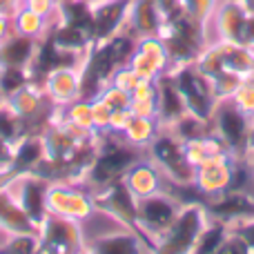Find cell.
Segmentation results:
<instances>
[{
  "mask_svg": "<svg viewBox=\"0 0 254 254\" xmlns=\"http://www.w3.org/2000/svg\"><path fill=\"white\" fill-rule=\"evenodd\" d=\"M136 47V38L127 31H119L116 36L101 43H94L80 65V98H96L121 65H127L131 52Z\"/></svg>",
  "mask_w": 254,
  "mask_h": 254,
  "instance_id": "obj_1",
  "label": "cell"
},
{
  "mask_svg": "<svg viewBox=\"0 0 254 254\" xmlns=\"http://www.w3.org/2000/svg\"><path fill=\"white\" fill-rule=\"evenodd\" d=\"M140 158V147H134L116 131H103L98 138V147L94 154L92 165L87 167L83 183L89 190H98L105 185L121 181L129 165Z\"/></svg>",
  "mask_w": 254,
  "mask_h": 254,
  "instance_id": "obj_2",
  "label": "cell"
},
{
  "mask_svg": "<svg viewBox=\"0 0 254 254\" xmlns=\"http://www.w3.org/2000/svg\"><path fill=\"white\" fill-rule=\"evenodd\" d=\"M158 36H161L163 45L167 49L172 67L194 63L198 58V54L210 45V40H207V25L188 16L183 9H176L174 13L163 18Z\"/></svg>",
  "mask_w": 254,
  "mask_h": 254,
  "instance_id": "obj_3",
  "label": "cell"
},
{
  "mask_svg": "<svg viewBox=\"0 0 254 254\" xmlns=\"http://www.w3.org/2000/svg\"><path fill=\"white\" fill-rule=\"evenodd\" d=\"M207 214L203 201L183 203L179 216L172 221V225L154 239V252L158 254H192L201 230L205 228Z\"/></svg>",
  "mask_w": 254,
  "mask_h": 254,
  "instance_id": "obj_4",
  "label": "cell"
},
{
  "mask_svg": "<svg viewBox=\"0 0 254 254\" xmlns=\"http://www.w3.org/2000/svg\"><path fill=\"white\" fill-rule=\"evenodd\" d=\"M89 192H92V201H94L96 212L110 216L119 225H123L125 230H131L134 234H138L154 252V243L138 228V198L131 194V190L127 188V183L123 179L114 181V183L105 185V188L89 190Z\"/></svg>",
  "mask_w": 254,
  "mask_h": 254,
  "instance_id": "obj_5",
  "label": "cell"
},
{
  "mask_svg": "<svg viewBox=\"0 0 254 254\" xmlns=\"http://www.w3.org/2000/svg\"><path fill=\"white\" fill-rule=\"evenodd\" d=\"M149 156L158 165V170L167 176L170 181H174L176 185H194V174L196 167L192 165V161L185 154V145L172 134L170 129L163 127L156 134V138L147 145Z\"/></svg>",
  "mask_w": 254,
  "mask_h": 254,
  "instance_id": "obj_6",
  "label": "cell"
},
{
  "mask_svg": "<svg viewBox=\"0 0 254 254\" xmlns=\"http://www.w3.org/2000/svg\"><path fill=\"white\" fill-rule=\"evenodd\" d=\"M167 74L172 76L174 85L179 87L181 96L185 101L190 114L201 116V119H210L212 110L216 105V96L212 89V80L205 74L198 71L194 63H185V65H174Z\"/></svg>",
  "mask_w": 254,
  "mask_h": 254,
  "instance_id": "obj_7",
  "label": "cell"
},
{
  "mask_svg": "<svg viewBox=\"0 0 254 254\" xmlns=\"http://www.w3.org/2000/svg\"><path fill=\"white\" fill-rule=\"evenodd\" d=\"M85 246L87 239L80 221L47 214L38 228V254H78L85 252Z\"/></svg>",
  "mask_w": 254,
  "mask_h": 254,
  "instance_id": "obj_8",
  "label": "cell"
},
{
  "mask_svg": "<svg viewBox=\"0 0 254 254\" xmlns=\"http://www.w3.org/2000/svg\"><path fill=\"white\" fill-rule=\"evenodd\" d=\"M212 129L219 140L234 156H248V131H250V116L243 114L232 98L216 101L212 110Z\"/></svg>",
  "mask_w": 254,
  "mask_h": 254,
  "instance_id": "obj_9",
  "label": "cell"
},
{
  "mask_svg": "<svg viewBox=\"0 0 254 254\" xmlns=\"http://www.w3.org/2000/svg\"><path fill=\"white\" fill-rule=\"evenodd\" d=\"M47 212L85 223L96 212V207L92 201V192L85 183L52 181L47 185Z\"/></svg>",
  "mask_w": 254,
  "mask_h": 254,
  "instance_id": "obj_10",
  "label": "cell"
},
{
  "mask_svg": "<svg viewBox=\"0 0 254 254\" xmlns=\"http://www.w3.org/2000/svg\"><path fill=\"white\" fill-rule=\"evenodd\" d=\"M183 201L172 194H167L165 190L152 194V196L138 198V228L149 241L154 243V239L161 232H165L172 225V221L179 216Z\"/></svg>",
  "mask_w": 254,
  "mask_h": 254,
  "instance_id": "obj_11",
  "label": "cell"
},
{
  "mask_svg": "<svg viewBox=\"0 0 254 254\" xmlns=\"http://www.w3.org/2000/svg\"><path fill=\"white\" fill-rule=\"evenodd\" d=\"M47 185H49V181L40 179L38 174H31V172L18 174L11 181V185H9L11 196L16 198V203L27 212V216L38 228L45 221V216L49 214L47 212Z\"/></svg>",
  "mask_w": 254,
  "mask_h": 254,
  "instance_id": "obj_12",
  "label": "cell"
},
{
  "mask_svg": "<svg viewBox=\"0 0 254 254\" xmlns=\"http://www.w3.org/2000/svg\"><path fill=\"white\" fill-rule=\"evenodd\" d=\"M234 161L237 156L232 154H223L219 158H212V161L203 163L196 167V174H194V188L201 192V196L205 201L219 196V194L232 190L234 183Z\"/></svg>",
  "mask_w": 254,
  "mask_h": 254,
  "instance_id": "obj_13",
  "label": "cell"
},
{
  "mask_svg": "<svg viewBox=\"0 0 254 254\" xmlns=\"http://www.w3.org/2000/svg\"><path fill=\"white\" fill-rule=\"evenodd\" d=\"M205 210L212 219L234 225L254 216V196L248 190H228V192L205 201Z\"/></svg>",
  "mask_w": 254,
  "mask_h": 254,
  "instance_id": "obj_14",
  "label": "cell"
},
{
  "mask_svg": "<svg viewBox=\"0 0 254 254\" xmlns=\"http://www.w3.org/2000/svg\"><path fill=\"white\" fill-rule=\"evenodd\" d=\"M131 0H92L94 43L107 40L125 29Z\"/></svg>",
  "mask_w": 254,
  "mask_h": 254,
  "instance_id": "obj_15",
  "label": "cell"
},
{
  "mask_svg": "<svg viewBox=\"0 0 254 254\" xmlns=\"http://www.w3.org/2000/svg\"><path fill=\"white\" fill-rule=\"evenodd\" d=\"M248 9L239 0H219L216 11L212 16V25L216 27L219 40H232L243 45V34L248 25Z\"/></svg>",
  "mask_w": 254,
  "mask_h": 254,
  "instance_id": "obj_16",
  "label": "cell"
},
{
  "mask_svg": "<svg viewBox=\"0 0 254 254\" xmlns=\"http://www.w3.org/2000/svg\"><path fill=\"white\" fill-rule=\"evenodd\" d=\"M163 11L156 0H131L127 11L125 31L131 34L136 40L145 36H158L163 25Z\"/></svg>",
  "mask_w": 254,
  "mask_h": 254,
  "instance_id": "obj_17",
  "label": "cell"
},
{
  "mask_svg": "<svg viewBox=\"0 0 254 254\" xmlns=\"http://www.w3.org/2000/svg\"><path fill=\"white\" fill-rule=\"evenodd\" d=\"M43 92L58 107L80 98V67H58L43 80Z\"/></svg>",
  "mask_w": 254,
  "mask_h": 254,
  "instance_id": "obj_18",
  "label": "cell"
},
{
  "mask_svg": "<svg viewBox=\"0 0 254 254\" xmlns=\"http://www.w3.org/2000/svg\"><path fill=\"white\" fill-rule=\"evenodd\" d=\"M85 252L94 254H140V252H152V248L131 230H121V232L103 234L92 241H87Z\"/></svg>",
  "mask_w": 254,
  "mask_h": 254,
  "instance_id": "obj_19",
  "label": "cell"
},
{
  "mask_svg": "<svg viewBox=\"0 0 254 254\" xmlns=\"http://www.w3.org/2000/svg\"><path fill=\"white\" fill-rule=\"evenodd\" d=\"M123 181L136 198L152 196L163 190V172L154 161H145V158H138L134 165H129Z\"/></svg>",
  "mask_w": 254,
  "mask_h": 254,
  "instance_id": "obj_20",
  "label": "cell"
},
{
  "mask_svg": "<svg viewBox=\"0 0 254 254\" xmlns=\"http://www.w3.org/2000/svg\"><path fill=\"white\" fill-rule=\"evenodd\" d=\"M0 234H38V225L16 203L9 188L0 192Z\"/></svg>",
  "mask_w": 254,
  "mask_h": 254,
  "instance_id": "obj_21",
  "label": "cell"
},
{
  "mask_svg": "<svg viewBox=\"0 0 254 254\" xmlns=\"http://www.w3.org/2000/svg\"><path fill=\"white\" fill-rule=\"evenodd\" d=\"M158 83V123L163 127H170L174 121H179L181 116L188 114V107H185V101L181 96L179 87L174 85L172 76L161 74L156 78Z\"/></svg>",
  "mask_w": 254,
  "mask_h": 254,
  "instance_id": "obj_22",
  "label": "cell"
},
{
  "mask_svg": "<svg viewBox=\"0 0 254 254\" xmlns=\"http://www.w3.org/2000/svg\"><path fill=\"white\" fill-rule=\"evenodd\" d=\"M38 49V40L13 31L7 40L0 43V67H25L29 69Z\"/></svg>",
  "mask_w": 254,
  "mask_h": 254,
  "instance_id": "obj_23",
  "label": "cell"
},
{
  "mask_svg": "<svg viewBox=\"0 0 254 254\" xmlns=\"http://www.w3.org/2000/svg\"><path fill=\"white\" fill-rule=\"evenodd\" d=\"M43 158H45L43 134H25L13 143V163H11V167L18 170L20 174L34 172Z\"/></svg>",
  "mask_w": 254,
  "mask_h": 254,
  "instance_id": "obj_24",
  "label": "cell"
},
{
  "mask_svg": "<svg viewBox=\"0 0 254 254\" xmlns=\"http://www.w3.org/2000/svg\"><path fill=\"white\" fill-rule=\"evenodd\" d=\"M214 47L219 52L223 67L230 71H237L241 76H250L254 69V49L232 40H214Z\"/></svg>",
  "mask_w": 254,
  "mask_h": 254,
  "instance_id": "obj_25",
  "label": "cell"
},
{
  "mask_svg": "<svg viewBox=\"0 0 254 254\" xmlns=\"http://www.w3.org/2000/svg\"><path fill=\"white\" fill-rule=\"evenodd\" d=\"M54 20H56V18L43 16V13L29 9L27 4H22V7L11 16L13 31H16V34H22V36H29V38H36V40L45 38V36L49 34Z\"/></svg>",
  "mask_w": 254,
  "mask_h": 254,
  "instance_id": "obj_26",
  "label": "cell"
},
{
  "mask_svg": "<svg viewBox=\"0 0 254 254\" xmlns=\"http://www.w3.org/2000/svg\"><path fill=\"white\" fill-rule=\"evenodd\" d=\"M161 129H163V125L158 123V119L131 114L129 121H127V125H125V129L121 131V136H123L129 145L143 149V147H147L154 138H156V134Z\"/></svg>",
  "mask_w": 254,
  "mask_h": 254,
  "instance_id": "obj_27",
  "label": "cell"
},
{
  "mask_svg": "<svg viewBox=\"0 0 254 254\" xmlns=\"http://www.w3.org/2000/svg\"><path fill=\"white\" fill-rule=\"evenodd\" d=\"M228 234H230V225L210 216L205 228H203L201 234H198L196 243H194L192 254H219L221 248H223V243H225V239H228Z\"/></svg>",
  "mask_w": 254,
  "mask_h": 254,
  "instance_id": "obj_28",
  "label": "cell"
},
{
  "mask_svg": "<svg viewBox=\"0 0 254 254\" xmlns=\"http://www.w3.org/2000/svg\"><path fill=\"white\" fill-rule=\"evenodd\" d=\"M129 112L136 116L158 119V83L156 80H140L138 87L131 92Z\"/></svg>",
  "mask_w": 254,
  "mask_h": 254,
  "instance_id": "obj_29",
  "label": "cell"
},
{
  "mask_svg": "<svg viewBox=\"0 0 254 254\" xmlns=\"http://www.w3.org/2000/svg\"><path fill=\"white\" fill-rule=\"evenodd\" d=\"M183 145H185V154H188V158L192 161L194 167L203 165V163L212 161V158L223 156V154H230V149L221 143L216 134L205 136V138L188 140V143H183ZM232 156H234V154H232Z\"/></svg>",
  "mask_w": 254,
  "mask_h": 254,
  "instance_id": "obj_30",
  "label": "cell"
},
{
  "mask_svg": "<svg viewBox=\"0 0 254 254\" xmlns=\"http://www.w3.org/2000/svg\"><path fill=\"white\" fill-rule=\"evenodd\" d=\"M170 129L181 143H188V140H196V138H205V136H212L214 129H212V121L210 119H201V116H194V114H185L181 116L179 121H174Z\"/></svg>",
  "mask_w": 254,
  "mask_h": 254,
  "instance_id": "obj_31",
  "label": "cell"
},
{
  "mask_svg": "<svg viewBox=\"0 0 254 254\" xmlns=\"http://www.w3.org/2000/svg\"><path fill=\"white\" fill-rule=\"evenodd\" d=\"M56 20L92 29V0H56Z\"/></svg>",
  "mask_w": 254,
  "mask_h": 254,
  "instance_id": "obj_32",
  "label": "cell"
},
{
  "mask_svg": "<svg viewBox=\"0 0 254 254\" xmlns=\"http://www.w3.org/2000/svg\"><path fill=\"white\" fill-rule=\"evenodd\" d=\"M61 116L71 123L85 127V129H94V112H92V101L87 98H76V101L67 103L61 107ZM96 131V129H94Z\"/></svg>",
  "mask_w": 254,
  "mask_h": 254,
  "instance_id": "obj_33",
  "label": "cell"
},
{
  "mask_svg": "<svg viewBox=\"0 0 254 254\" xmlns=\"http://www.w3.org/2000/svg\"><path fill=\"white\" fill-rule=\"evenodd\" d=\"M29 83V71L25 67H0V94H2V98H9Z\"/></svg>",
  "mask_w": 254,
  "mask_h": 254,
  "instance_id": "obj_34",
  "label": "cell"
},
{
  "mask_svg": "<svg viewBox=\"0 0 254 254\" xmlns=\"http://www.w3.org/2000/svg\"><path fill=\"white\" fill-rule=\"evenodd\" d=\"M25 123L11 112L7 103H0V138L7 143H16L20 136H25Z\"/></svg>",
  "mask_w": 254,
  "mask_h": 254,
  "instance_id": "obj_35",
  "label": "cell"
},
{
  "mask_svg": "<svg viewBox=\"0 0 254 254\" xmlns=\"http://www.w3.org/2000/svg\"><path fill=\"white\" fill-rule=\"evenodd\" d=\"M2 254H38V234H7L0 241Z\"/></svg>",
  "mask_w": 254,
  "mask_h": 254,
  "instance_id": "obj_36",
  "label": "cell"
},
{
  "mask_svg": "<svg viewBox=\"0 0 254 254\" xmlns=\"http://www.w3.org/2000/svg\"><path fill=\"white\" fill-rule=\"evenodd\" d=\"M246 76L237 74V71H230V69H223L219 71L216 76H212V89H214V96L216 101H223V98H232L234 92L239 89V85L243 83Z\"/></svg>",
  "mask_w": 254,
  "mask_h": 254,
  "instance_id": "obj_37",
  "label": "cell"
},
{
  "mask_svg": "<svg viewBox=\"0 0 254 254\" xmlns=\"http://www.w3.org/2000/svg\"><path fill=\"white\" fill-rule=\"evenodd\" d=\"M127 65H129L131 69H134L143 80H156L161 74H165V71H163L161 67H158L156 63L152 61V58L145 56V54L138 52L136 47H134V52H131V56H129V61H127Z\"/></svg>",
  "mask_w": 254,
  "mask_h": 254,
  "instance_id": "obj_38",
  "label": "cell"
},
{
  "mask_svg": "<svg viewBox=\"0 0 254 254\" xmlns=\"http://www.w3.org/2000/svg\"><path fill=\"white\" fill-rule=\"evenodd\" d=\"M179 2H181V9H183L188 16L196 18L203 25H210L219 0H179Z\"/></svg>",
  "mask_w": 254,
  "mask_h": 254,
  "instance_id": "obj_39",
  "label": "cell"
},
{
  "mask_svg": "<svg viewBox=\"0 0 254 254\" xmlns=\"http://www.w3.org/2000/svg\"><path fill=\"white\" fill-rule=\"evenodd\" d=\"M194 65H196L198 71H201V74H205L207 78H212V76H216L219 71L225 69L223 61H221L219 52H216V47H214V43H210L201 54H198V58L194 61Z\"/></svg>",
  "mask_w": 254,
  "mask_h": 254,
  "instance_id": "obj_40",
  "label": "cell"
},
{
  "mask_svg": "<svg viewBox=\"0 0 254 254\" xmlns=\"http://www.w3.org/2000/svg\"><path fill=\"white\" fill-rule=\"evenodd\" d=\"M232 101L243 114H248L250 119H254V80L250 76L243 78V83L239 85V89L234 92Z\"/></svg>",
  "mask_w": 254,
  "mask_h": 254,
  "instance_id": "obj_41",
  "label": "cell"
},
{
  "mask_svg": "<svg viewBox=\"0 0 254 254\" xmlns=\"http://www.w3.org/2000/svg\"><path fill=\"white\" fill-rule=\"evenodd\" d=\"M96 98H101V101L105 103V105L110 107L112 112H116V110H129V101H131L129 94L123 92V89H119V87H114L112 83L105 85Z\"/></svg>",
  "mask_w": 254,
  "mask_h": 254,
  "instance_id": "obj_42",
  "label": "cell"
},
{
  "mask_svg": "<svg viewBox=\"0 0 254 254\" xmlns=\"http://www.w3.org/2000/svg\"><path fill=\"white\" fill-rule=\"evenodd\" d=\"M140 76L136 74L134 69H131L129 65H121L119 69L114 71V76L110 78V83L114 85V87H119V89H123V92H127L131 96V92H134L136 87H138V83H140Z\"/></svg>",
  "mask_w": 254,
  "mask_h": 254,
  "instance_id": "obj_43",
  "label": "cell"
},
{
  "mask_svg": "<svg viewBox=\"0 0 254 254\" xmlns=\"http://www.w3.org/2000/svg\"><path fill=\"white\" fill-rule=\"evenodd\" d=\"M92 112H94V129L98 134L110 129V116H112V110L101 101V98H92Z\"/></svg>",
  "mask_w": 254,
  "mask_h": 254,
  "instance_id": "obj_44",
  "label": "cell"
},
{
  "mask_svg": "<svg viewBox=\"0 0 254 254\" xmlns=\"http://www.w3.org/2000/svg\"><path fill=\"white\" fill-rule=\"evenodd\" d=\"M219 254H250V248H248L246 241L230 228V234H228V239H225V243H223V248H221Z\"/></svg>",
  "mask_w": 254,
  "mask_h": 254,
  "instance_id": "obj_45",
  "label": "cell"
},
{
  "mask_svg": "<svg viewBox=\"0 0 254 254\" xmlns=\"http://www.w3.org/2000/svg\"><path fill=\"white\" fill-rule=\"evenodd\" d=\"M230 228H232L234 232L243 239V241H246V246L250 248V254H254V216H252V219L241 221V223L230 225Z\"/></svg>",
  "mask_w": 254,
  "mask_h": 254,
  "instance_id": "obj_46",
  "label": "cell"
},
{
  "mask_svg": "<svg viewBox=\"0 0 254 254\" xmlns=\"http://www.w3.org/2000/svg\"><path fill=\"white\" fill-rule=\"evenodd\" d=\"M25 4L47 18H56V0H27Z\"/></svg>",
  "mask_w": 254,
  "mask_h": 254,
  "instance_id": "obj_47",
  "label": "cell"
},
{
  "mask_svg": "<svg viewBox=\"0 0 254 254\" xmlns=\"http://www.w3.org/2000/svg\"><path fill=\"white\" fill-rule=\"evenodd\" d=\"M129 116H131L129 110H116V112H112V116H110V129H107V131H116V134H121V131L125 129L127 121H129Z\"/></svg>",
  "mask_w": 254,
  "mask_h": 254,
  "instance_id": "obj_48",
  "label": "cell"
},
{
  "mask_svg": "<svg viewBox=\"0 0 254 254\" xmlns=\"http://www.w3.org/2000/svg\"><path fill=\"white\" fill-rule=\"evenodd\" d=\"M13 163V145L0 138V170H7Z\"/></svg>",
  "mask_w": 254,
  "mask_h": 254,
  "instance_id": "obj_49",
  "label": "cell"
},
{
  "mask_svg": "<svg viewBox=\"0 0 254 254\" xmlns=\"http://www.w3.org/2000/svg\"><path fill=\"white\" fill-rule=\"evenodd\" d=\"M22 4H25L22 0H0V16L11 18Z\"/></svg>",
  "mask_w": 254,
  "mask_h": 254,
  "instance_id": "obj_50",
  "label": "cell"
},
{
  "mask_svg": "<svg viewBox=\"0 0 254 254\" xmlns=\"http://www.w3.org/2000/svg\"><path fill=\"white\" fill-rule=\"evenodd\" d=\"M11 34H13L11 18H7V16H0V43H2V40H7Z\"/></svg>",
  "mask_w": 254,
  "mask_h": 254,
  "instance_id": "obj_51",
  "label": "cell"
},
{
  "mask_svg": "<svg viewBox=\"0 0 254 254\" xmlns=\"http://www.w3.org/2000/svg\"><path fill=\"white\" fill-rule=\"evenodd\" d=\"M158 7H161L163 16H170V13H174L176 9H181V2L179 0H156Z\"/></svg>",
  "mask_w": 254,
  "mask_h": 254,
  "instance_id": "obj_52",
  "label": "cell"
},
{
  "mask_svg": "<svg viewBox=\"0 0 254 254\" xmlns=\"http://www.w3.org/2000/svg\"><path fill=\"white\" fill-rule=\"evenodd\" d=\"M254 152V119L250 121V131H248V154Z\"/></svg>",
  "mask_w": 254,
  "mask_h": 254,
  "instance_id": "obj_53",
  "label": "cell"
},
{
  "mask_svg": "<svg viewBox=\"0 0 254 254\" xmlns=\"http://www.w3.org/2000/svg\"><path fill=\"white\" fill-rule=\"evenodd\" d=\"M248 158H250V165H252V172H254V152L248 154Z\"/></svg>",
  "mask_w": 254,
  "mask_h": 254,
  "instance_id": "obj_54",
  "label": "cell"
},
{
  "mask_svg": "<svg viewBox=\"0 0 254 254\" xmlns=\"http://www.w3.org/2000/svg\"><path fill=\"white\" fill-rule=\"evenodd\" d=\"M250 78H252V80H254V69H252V74H250Z\"/></svg>",
  "mask_w": 254,
  "mask_h": 254,
  "instance_id": "obj_55",
  "label": "cell"
},
{
  "mask_svg": "<svg viewBox=\"0 0 254 254\" xmlns=\"http://www.w3.org/2000/svg\"><path fill=\"white\" fill-rule=\"evenodd\" d=\"M22 2H27V0H22Z\"/></svg>",
  "mask_w": 254,
  "mask_h": 254,
  "instance_id": "obj_56",
  "label": "cell"
}]
</instances>
